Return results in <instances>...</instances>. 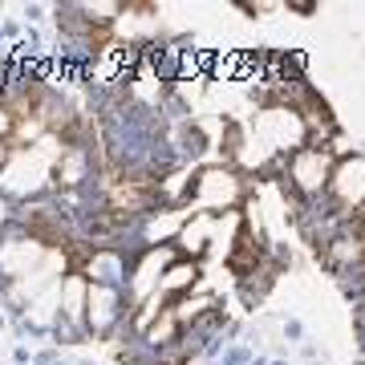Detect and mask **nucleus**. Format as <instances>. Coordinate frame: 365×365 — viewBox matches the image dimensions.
Here are the masks:
<instances>
[{
	"label": "nucleus",
	"mask_w": 365,
	"mask_h": 365,
	"mask_svg": "<svg viewBox=\"0 0 365 365\" xmlns=\"http://www.w3.org/2000/svg\"><path fill=\"white\" fill-rule=\"evenodd\" d=\"M146 199H150V182L146 179H126L114 187V207L122 211V215H130L134 207H143Z\"/></svg>",
	"instance_id": "1"
},
{
	"label": "nucleus",
	"mask_w": 365,
	"mask_h": 365,
	"mask_svg": "<svg viewBox=\"0 0 365 365\" xmlns=\"http://www.w3.org/2000/svg\"><path fill=\"white\" fill-rule=\"evenodd\" d=\"M187 280H195V264H191V268H175L170 280H167V288H182Z\"/></svg>",
	"instance_id": "3"
},
{
	"label": "nucleus",
	"mask_w": 365,
	"mask_h": 365,
	"mask_svg": "<svg viewBox=\"0 0 365 365\" xmlns=\"http://www.w3.org/2000/svg\"><path fill=\"white\" fill-rule=\"evenodd\" d=\"M361 256H365V244H361Z\"/></svg>",
	"instance_id": "4"
},
{
	"label": "nucleus",
	"mask_w": 365,
	"mask_h": 365,
	"mask_svg": "<svg viewBox=\"0 0 365 365\" xmlns=\"http://www.w3.org/2000/svg\"><path fill=\"white\" fill-rule=\"evenodd\" d=\"M175 325H179V317H175V313H167V317H163V321H158L155 329H150V337H155V341H167L170 333H175Z\"/></svg>",
	"instance_id": "2"
}]
</instances>
